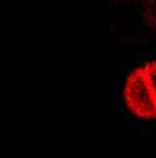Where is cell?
Listing matches in <instances>:
<instances>
[{"label":"cell","instance_id":"cell-1","mask_svg":"<svg viewBox=\"0 0 156 158\" xmlns=\"http://www.w3.org/2000/svg\"><path fill=\"white\" fill-rule=\"evenodd\" d=\"M126 112L143 122L156 120V60H146L131 68L121 88Z\"/></svg>","mask_w":156,"mask_h":158},{"label":"cell","instance_id":"cell-2","mask_svg":"<svg viewBox=\"0 0 156 158\" xmlns=\"http://www.w3.org/2000/svg\"><path fill=\"white\" fill-rule=\"evenodd\" d=\"M141 12H143V20L156 30V2H145Z\"/></svg>","mask_w":156,"mask_h":158}]
</instances>
